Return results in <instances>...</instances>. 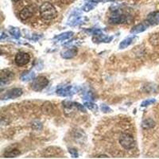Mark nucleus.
<instances>
[{
	"mask_svg": "<svg viewBox=\"0 0 159 159\" xmlns=\"http://www.w3.org/2000/svg\"><path fill=\"white\" fill-rule=\"evenodd\" d=\"M11 1H13V2H18L19 0H11Z\"/></svg>",
	"mask_w": 159,
	"mask_h": 159,
	"instance_id": "cd10ccee",
	"label": "nucleus"
},
{
	"mask_svg": "<svg viewBox=\"0 0 159 159\" xmlns=\"http://www.w3.org/2000/svg\"><path fill=\"white\" fill-rule=\"evenodd\" d=\"M95 4H96V3H94V2H88L87 4H86V5L84 7V11H91V10H92L93 8H94Z\"/></svg>",
	"mask_w": 159,
	"mask_h": 159,
	"instance_id": "5701e85b",
	"label": "nucleus"
},
{
	"mask_svg": "<svg viewBox=\"0 0 159 159\" xmlns=\"http://www.w3.org/2000/svg\"><path fill=\"white\" fill-rule=\"evenodd\" d=\"M149 42L154 46H159V32L152 34L149 38Z\"/></svg>",
	"mask_w": 159,
	"mask_h": 159,
	"instance_id": "f3484780",
	"label": "nucleus"
},
{
	"mask_svg": "<svg viewBox=\"0 0 159 159\" xmlns=\"http://www.w3.org/2000/svg\"><path fill=\"white\" fill-rule=\"evenodd\" d=\"M21 153H20V151L18 150H17V149H12V150L6 151L5 154H4V156L7 157H15L19 155Z\"/></svg>",
	"mask_w": 159,
	"mask_h": 159,
	"instance_id": "a211bd4d",
	"label": "nucleus"
},
{
	"mask_svg": "<svg viewBox=\"0 0 159 159\" xmlns=\"http://www.w3.org/2000/svg\"><path fill=\"white\" fill-rule=\"evenodd\" d=\"M7 35H6L3 32H2V36H1V40L3 39L4 38H7Z\"/></svg>",
	"mask_w": 159,
	"mask_h": 159,
	"instance_id": "bb28decb",
	"label": "nucleus"
},
{
	"mask_svg": "<svg viewBox=\"0 0 159 159\" xmlns=\"http://www.w3.org/2000/svg\"><path fill=\"white\" fill-rule=\"evenodd\" d=\"M135 39H136L135 36H130L127 38H125L124 40L122 41L121 43L119 44V48H120V49H125V48L128 47L129 45H131V44L134 42V41Z\"/></svg>",
	"mask_w": 159,
	"mask_h": 159,
	"instance_id": "4468645a",
	"label": "nucleus"
},
{
	"mask_svg": "<svg viewBox=\"0 0 159 159\" xmlns=\"http://www.w3.org/2000/svg\"><path fill=\"white\" fill-rule=\"evenodd\" d=\"M112 37H107L105 34H103V32L97 35H95V37L93 38V41L95 42H110L112 40Z\"/></svg>",
	"mask_w": 159,
	"mask_h": 159,
	"instance_id": "f8f14e48",
	"label": "nucleus"
},
{
	"mask_svg": "<svg viewBox=\"0 0 159 159\" xmlns=\"http://www.w3.org/2000/svg\"><path fill=\"white\" fill-rule=\"evenodd\" d=\"M35 78V73L34 72H25L22 73V75L21 76V80L22 81H29L31 80H34Z\"/></svg>",
	"mask_w": 159,
	"mask_h": 159,
	"instance_id": "2eb2a0df",
	"label": "nucleus"
},
{
	"mask_svg": "<svg viewBox=\"0 0 159 159\" xmlns=\"http://www.w3.org/2000/svg\"><path fill=\"white\" fill-rule=\"evenodd\" d=\"M154 122L151 119H145L144 121L143 122V124H142V127L144 129H149L152 128L153 127H154Z\"/></svg>",
	"mask_w": 159,
	"mask_h": 159,
	"instance_id": "aec40b11",
	"label": "nucleus"
},
{
	"mask_svg": "<svg viewBox=\"0 0 159 159\" xmlns=\"http://www.w3.org/2000/svg\"><path fill=\"white\" fill-rule=\"evenodd\" d=\"M15 77V75L11 71L8 69H3L0 72V80H1V85L3 86L4 84H7L11 82Z\"/></svg>",
	"mask_w": 159,
	"mask_h": 159,
	"instance_id": "423d86ee",
	"label": "nucleus"
},
{
	"mask_svg": "<svg viewBox=\"0 0 159 159\" xmlns=\"http://www.w3.org/2000/svg\"><path fill=\"white\" fill-rule=\"evenodd\" d=\"M147 22L151 25H156L159 24V11H153L150 13L147 18Z\"/></svg>",
	"mask_w": 159,
	"mask_h": 159,
	"instance_id": "9d476101",
	"label": "nucleus"
},
{
	"mask_svg": "<svg viewBox=\"0 0 159 159\" xmlns=\"http://www.w3.org/2000/svg\"><path fill=\"white\" fill-rule=\"evenodd\" d=\"M119 142L125 150H133L135 147V140L129 133H122L119 135Z\"/></svg>",
	"mask_w": 159,
	"mask_h": 159,
	"instance_id": "f03ea898",
	"label": "nucleus"
},
{
	"mask_svg": "<svg viewBox=\"0 0 159 159\" xmlns=\"http://www.w3.org/2000/svg\"><path fill=\"white\" fill-rule=\"evenodd\" d=\"M76 92L74 88L72 86H60L57 89V94L60 96H70Z\"/></svg>",
	"mask_w": 159,
	"mask_h": 159,
	"instance_id": "6e6552de",
	"label": "nucleus"
},
{
	"mask_svg": "<svg viewBox=\"0 0 159 159\" xmlns=\"http://www.w3.org/2000/svg\"><path fill=\"white\" fill-rule=\"evenodd\" d=\"M156 102V100L154 99H147V100H144V101L142 103L141 106L143 107H147V106H149V105H151L153 104V103H154Z\"/></svg>",
	"mask_w": 159,
	"mask_h": 159,
	"instance_id": "412c9836",
	"label": "nucleus"
},
{
	"mask_svg": "<svg viewBox=\"0 0 159 159\" xmlns=\"http://www.w3.org/2000/svg\"><path fill=\"white\" fill-rule=\"evenodd\" d=\"M35 12V8L34 7V6L29 5L26 6L21 11L19 14L20 18L22 20H27L28 18H31L34 15Z\"/></svg>",
	"mask_w": 159,
	"mask_h": 159,
	"instance_id": "1a4fd4ad",
	"label": "nucleus"
},
{
	"mask_svg": "<svg viewBox=\"0 0 159 159\" xmlns=\"http://www.w3.org/2000/svg\"><path fill=\"white\" fill-rule=\"evenodd\" d=\"M150 26V24L147 22H143V23H140L139 25H136L135 26L132 28L131 30H130V33L131 34H139V33H142L143 31H145L146 30H147V28Z\"/></svg>",
	"mask_w": 159,
	"mask_h": 159,
	"instance_id": "9b49d317",
	"label": "nucleus"
},
{
	"mask_svg": "<svg viewBox=\"0 0 159 159\" xmlns=\"http://www.w3.org/2000/svg\"><path fill=\"white\" fill-rule=\"evenodd\" d=\"M76 54H77V49L75 47H72L66 50L65 52H62L61 57L64 59H71V58L74 57Z\"/></svg>",
	"mask_w": 159,
	"mask_h": 159,
	"instance_id": "ddd939ff",
	"label": "nucleus"
},
{
	"mask_svg": "<svg viewBox=\"0 0 159 159\" xmlns=\"http://www.w3.org/2000/svg\"><path fill=\"white\" fill-rule=\"evenodd\" d=\"M40 16L43 20L49 21L52 20L57 16V11L56 8L50 2H44L39 8Z\"/></svg>",
	"mask_w": 159,
	"mask_h": 159,
	"instance_id": "f257e3e1",
	"label": "nucleus"
},
{
	"mask_svg": "<svg viewBox=\"0 0 159 159\" xmlns=\"http://www.w3.org/2000/svg\"><path fill=\"white\" fill-rule=\"evenodd\" d=\"M43 111L45 113H48V112H50L52 111V104L49 102L45 103L43 104Z\"/></svg>",
	"mask_w": 159,
	"mask_h": 159,
	"instance_id": "4be33fe9",
	"label": "nucleus"
},
{
	"mask_svg": "<svg viewBox=\"0 0 159 159\" xmlns=\"http://www.w3.org/2000/svg\"><path fill=\"white\" fill-rule=\"evenodd\" d=\"M30 61V56L29 53L25 52H18L15 56V61L18 66H24L27 65Z\"/></svg>",
	"mask_w": 159,
	"mask_h": 159,
	"instance_id": "39448f33",
	"label": "nucleus"
},
{
	"mask_svg": "<svg viewBox=\"0 0 159 159\" xmlns=\"http://www.w3.org/2000/svg\"><path fill=\"white\" fill-rule=\"evenodd\" d=\"M101 111L103 112H104V113H107V112H109L111 111V109L110 107H108V106H107V105L105 104H102L101 105Z\"/></svg>",
	"mask_w": 159,
	"mask_h": 159,
	"instance_id": "a878e982",
	"label": "nucleus"
},
{
	"mask_svg": "<svg viewBox=\"0 0 159 159\" xmlns=\"http://www.w3.org/2000/svg\"><path fill=\"white\" fill-rule=\"evenodd\" d=\"M48 84H49V80L45 76H40L34 79L30 86L32 90L40 92V91L43 90Z\"/></svg>",
	"mask_w": 159,
	"mask_h": 159,
	"instance_id": "20e7f679",
	"label": "nucleus"
},
{
	"mask_svg": "<svg viewBox=\"0 0 159 159\" xmlns=\"http://www.w3.org/2000/svg\"><path fill=\"white\" fill-rule=\"evenodd\" d=\"M69 152L70 153V154L72 155V157H78V152L76 149L73 148H69Z\"/></svg>",
	"mask_w": 159,
	"mask_h": 159,
	"instance_id": "393cba45",
	"label": "nucleus"
},
{
	"mask_svg": "<svg viewBox=\"0 0 159 159\" xmlns=\"http://www.w3.org/2000/svg\"><path fill=\"white\" fill-rule=\"evenodd\" d=\"M84 106L86 107H88V108L89 109V110H97V107H96V105L94 104L93 103H92L91 101L89 102H86V103H84Z\"/></svg>",
	"mask_w": 159,
	"mask_h": 159,
	"instance_id": "b1692460",
	"label": "nucleus"
},
{
	"mask_svg": "<svg viewBox=\"0 0 159 159\" xmlns=\"http://www.w3.org/2000/svg\"><path fill=\"white\" fill-rule=\"evenodd\" d=\"M22 95V90L21 89H13L6 92L3 95H2V99H16Z\"/></svg>",
	"mask_w": 159,
	"mask_h": 159,
	"instance_id": "0eeeda50",
	"label": "nucleus"
},
{
	"mask_svg": "<svg viewBox=\"0 0 159 159\" xmlns=\"http://www.w3.org/2000/svg\"><path fill=\"white\" fill-rule=\"evenodd\" d=\"M9 32L11 35L16 39H18L21 37V31L17 27H10Z\"/></svg>",
	"mask_w": 159,
	"mask_h": 159,
	"instance_id": "6ab92c4d",
	"label": "nucleus"
},
{
	"mask_svg": "<svg viewBox=\"0 0 159 159\" xmlns=\"http://www.w3.org/2000/svg\"><path fill=\"white\" fill-rule=\"evenodd\" d=\"M73 35V32L70 31V32H65L61 34L57 35L54 38V40H57V41H65V40L69 39Z\"/></svg>",
	"mask_w": 159,
	"mask_h": 159,
	"instance_id": "dca6fc26",
	"label": "nucleus"
},
{
	"mask_svg": "<svg viewBox=\"0 0 159 159\" xmlns=\"http://www.w3.org/2000/svg\"><path fill=\"white\" fill-rule=\"evenodd\" d=\"M128 18L129 16L127 14L123 13L120 10H116L111 15L110 18H109V21L112 24L126 23V22H128Z\"/></svg>",
	"mask_w": 159,
	"mask_h": 159,
	"instance_id": "7ed1b4c3",
	"label": "nucleus"
}]
</instances>
